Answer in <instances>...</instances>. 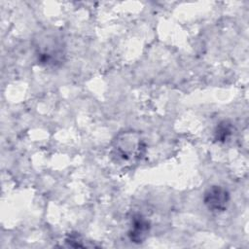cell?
I'll use <instances>...</instances> for the list:
<instances>
[{
	"instance_id": "obj_1",
	"label": "cell",
	"mask_w": 249,
	"mask_h": 249,
	"mask_svg": "<svg viewBox=\"0 0 249 249\" xmlns=\"http://www.w3.org/2000/svg\"><path fill=\"white\" fill-rule=\"evenodd\" d=\"M145 153V144L140 135L133 131L119 134L113 142L112 155L119 162H134Z\"/></svg>"
},
{
	"instance_id": "obj_3",
	"label": "cell",
	"mask_w": 249,
	"mask_h": 249,
	"mask_svg": "<svg viewBox=\"0 0 249 249\" xmlns=\"http://www.w3.org/2000/svg\"><path fill=\"white\" fill-rule=\"evenodd\" d=\"M202 199L204 205L210 211L223 212L228 208L230 204L231 196L226 188L214 185L204 192Z\"/></svg>"
},
{
	"instance_id": "obj_5",
	"label": "cell",
	"mask_w": 249,
	"mask_h": 249,
	"mask_svg": "<svg viewBox=\"0 0 249 249\" xmlns=\"http://www.w3.org/2000/svg\"><path fill=\"white\" fill-rule=\"evenodd\" d=\"M232 133L231 124L228 121L221 122L215 128L214 136L218 142H226Z\"/></svg>"
},
{
	"instance_id": "obj_2",
	"label": "cell",
	"mask_w": 249,
	"mask_h": 249,
	"mask_svg": "<svg viewBox=\"0 0 249 249\" xmlns=\"http://www.w3.org/2000/svg\"><path fill=\"white\" fill-rule=\"evenodd\" d=\"M36 56L38 62L47 67H55L61 64L64 57L62 42L53 35L41 38L36 46Z\"/></svg>"
},
{
	"instance_id": "obj_4",
	"label": "cell",
	"mask_w": 249,
	"mask_h": 249,
	"mask_svg": "<svg viewBox=\"0 0 249 249\" xmlns=\"http://www.w3.org/2000/svg\"><path fill=\"white\" fill-rule=\"evenodd\" d=\"M150 231V223L143 216L137 214L131 219L130 229L128 231V237L131 242H143Z\"/></svg>"
}]
</instances>
